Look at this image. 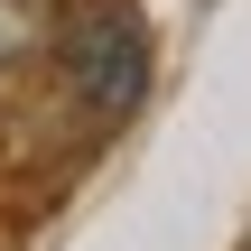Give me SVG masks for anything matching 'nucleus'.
Instances as JSON below:
<instances>
[{"instance_id":"nucleus-1","label":"nucleus","mask_w":251,"mask_h":251,"mask_svg":"<svg viewBox=\"0 0 251 251\" xmlns=\"http://www.w3.org/2000/svg\"><path fill=\"white\" fill-rule=\"evenodd\" d=\"M56 56H65V84H75V102H84L93 121H121V112L149 93V37H140V19H130L121 0L75 9Z\"/></svg>"}]
</instances>
